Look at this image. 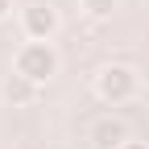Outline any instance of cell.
Returning <instances> with one entry per match:
<instances>
[{"mask_svg":"<svg viewBox=\"0 0 149 149\" xmlns=\"http://www.w3.org/2000/svg\"><path fill=\"white\" fill-rule=\"evenodd\" d=\"M95 145L100 149H120L124 145V124L120 120H100L95 124Z\"/></svg>","mask_w":149,"mask_h":149,"instance_id":"5","label":"cell"},{"mask_svg":"<svg viewBox=\"0 0 149 149\" xmlns=\"http://www.w3.org/2000/svg\"><path fill=\"white\" fill-rule=\"evenodd\" d=\"M54 25H58V17H54L50 4H33V8H25V33L33 37V42H46V37L54 33Z\"/></svg>","mask_w":149,"mask_h":149,"instance_id":"3","label":"cell"},{"mask_svg":"<svg viewBox=\"0 0 149 149\" xmlns=\"http://www.w3.org/2000/svg\"><path fill=\"white\" fill-rule=\"evenodd\" d=\"M4 95H8V104H13V108H25V104H33V100H37V83H33V79H25V74H13V79L4 83Z\"/></svg>","mask_w":149,"mask_h":149,"instance_id":"4","label":"cell"},{"mask_svg":"<svg viewBox=\"0 0 149 149\" xmlns=\"http://www.w3.org/2000/svg\"><path fill=\"white\" fill-rule=\"evenodd\" d=\"M8 8H13V0H0V17H8Z\"/></svg>","mask_w":149,"mask_h":149,"instance_id":"8","label":"cell"},{"mask_svg":"<svg viewBox=\"0 0 149 149\" xmlns=\"http://www.w3.org/2000/svg\"><path fill=\"white\" fill-rule=\"evenodd\" d=\"M54 70H58V54H54L50 42H29L21 54H17V74H25V79H33V83H46Z\"/></svg>","mask_w":149,"mask_h":149,"instance_id":"1","label":"cell"},{"mask_svg":"<svg viewBox=\"0 0 149 149\" xmlns=\"http://www.w3.org/2000/svg\"><path fill=\"white\" fill-rule=\"evenodd\" d=\"M83 8L91 17H112V8H116V0H83Z\"/></svg>","mask_w":149,"mask_h":149,"instance_id":"6","label":"cell"},{"mask_svg":"<svg viewBox=\"0 0 149 149\" xmlns=\"http://www.w3.org/2000/svg\"><path fill=\"white\" fill-rule=\"evenodd\" d=\"M120 149H149V145H141V141H124Z\"/></svg>","mask_w":149,"mask_h":149,"instance_id":"7","label":"cell"},{"mask_svg":"<svg viewBox=\"0 0 149 149\" xmlns=\"http://www.w3.org/2000/svg\"><path fill=\"white\" fill-rule=\"evenodd\" d=\"M133 91H137V74L128 66H104L100 70V95L108 104H124Z\"/></svg>","mask_w":149,"mask_h":149,"instance_id":"2","label":"cell"}]
</instances>
